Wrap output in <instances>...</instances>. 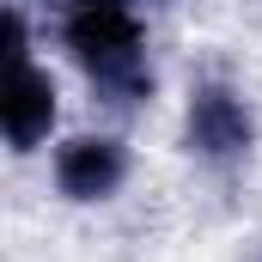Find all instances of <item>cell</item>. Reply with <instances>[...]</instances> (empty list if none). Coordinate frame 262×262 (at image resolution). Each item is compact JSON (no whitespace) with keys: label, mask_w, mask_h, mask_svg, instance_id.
Listing matches in <instances>:
<instances>
[{"label":"cell","mask_w":262,"mask_h":262,"mask_svg":"<svg viewBox=\"0 0 262 262\" xmlns=\"http://www.w3.org/2000/svg\"><path fill=\"white\" fill-rule=\"evenodd\" d=\"M122 177H128V152H122L116 140L79 134V140H67L61 152H55V183H61V195H73V201L116 195Z\"/></svg>","instance_id":"7a4b0ae2"},{"label":"cell","mask_w":262,"mask_h":262,"mask_svg":"<svg viewBox=\"0 0 262 262\" xmlns=\"http://www.w3.org/2000/svg\"><path fill=\"white\" fill-rule=\"evenodd\" d=\"M189 146H195L201 159H220V165L244 159L250 152V110L226 85L195 92V104H189Z\"/></svg>","instance_id":"3957f363"},{"label":"cell","mask_w":262,"mask_h":262,"mask_svg":"<svg viewBox=\"0 0 262 262\" xmlns=\"http://www.w3.org/2000/svg\"><path fill=\"white\" fill-rule=\"evenodd\" d=\"M55 122V85H49V73H37V67H12V85H6V140L25 152V146H37L43 134Z\"/></svg>","instance_id":"277c9868"},{"label":"cell","mask_w":262,"mask_h":262,"mask_svg":"<svg viewBox=\"0 0 262 262\" xmlns=\"http://www.w3.org/2000/svg\"><path fill=\"white\" fill-rule=\"evenodd\" d=\"M67 49L92 67V73L134 67L140 18L128 12V0H73V12H67Z\"/></svg>","instance_id":"6da1fadb"}]
</instances>
